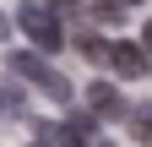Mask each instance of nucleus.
<instances>
[{
	"label": "nucleus",
	"instance_id": "nucleus-1",
	"mask_svg": "<svg viewBox=\"0 0 152 147\" xmlns=\"http://www.w3.org/2000/svg\"><path fill=\"white\" fill-rule=\"evenodd\" d=\"M6 71H16V76L33 82V87H44L54 104H71V82L49 65V54H44V49H11V54H6Z\"/></svg>",
	"mask_w": 152,
	"mask_h": 147
},
{
	"label": "nucleus",
	"instance_id": "nucleus-2",
	"mask_svg": "<svg viewBox=\"0 0 152 147\" xmlns=\"http://www.w3.org/2000/svg\"><path fill=\"white\" fill-rule=\"evenodd\" d=\"M16 27L33 38V49H44V54H54L65 44V27H60V16H54L49 6H38V0H22L16 6Z\"/></svg>",
	"mask_w": 152,
	"mask_h": 147
},
{
	"label": "nucleus",
	"instance_id": "nucleus-3",
	"mask_svg": "<svg viewBox=\"0 0 152 147\" xmlns=\"http://www.w3.org/2000/svg\"><path fill=\"white\" fill-rule=\"evenodd\" d=\"M109 71L125 76V82H141V76H152V54L141 44H130V38H114L109 44Z\"/></svg>",
	"mask_w": 152,
	"mask_h": 147
},
{
	"label": "nucleus",
	"instance_id": "nucleus-4",
	"mask_svg": "<svg viewBox=\"0 0 152 147\" xmlns=\"http://www.w3.org/2000/svg\"><path fill=\"white\" fill-rule=\"evenodd\" d=\"M87 109H98V120H125V115H130V104L120 98L114 82H92V87H87Z\"/></svg>",
	"mask_w": 152,
	"mask_h": 147
},
{
	"label": "nucleus",
	"instance_id": "nucleus-5",
	"mask_svg": "<svg viewBox=\"0 0 152 147\" xmlns=\"http://www.w3.org/2000/svg\"><path fill=\"white\" fill-rule=\"evenodd\" d=\"M125 125H130V136H136L141 147H152V109H130Z\"/></svg>",
	"mask_w": 152,
	"mask_h": 147
},
{
	"label": "nucleus",
	"instance_id": "nucleus-6",
	"mask_svg": "<svg viewBox=\"0 0 152 147\" xmlns=\"http://www.w3.org/2000/svg\"><path fill=\"white\" fill-rule=\"evenodd\" d=\"M76 49H82L87 60H98V65H109V44L98 38V33H76Z\"/></svg>",
	"mask_w": 152,
	"mask_h": 147
},
{
	"label": "nucleus",
	"instance_id": "nucleus-7",
	"mask_svg": "<svg viewBox=\"0 0 152 147\" xmlns=\"http://www.w3.org/2000/svg\"><path fill=\"white\" fill-rule=\"evenodd\" d=\"M22 104H27V98H22V87L6 76V82H0V115H22Z\"/></svg>",
	"mask_w": 152,
	"mask_h": 147
},
{
	"label": "nucleus",
	"instance_id": "nucleus-8",
	"mask_svg": "<svg viewBox=\"0 0 152 147\" xmlns=\"http://www.w3.org/2000/svg\"><path fill=\"white\" fill-rule=\"evenodd\" d=\"M87 16H98V22H114V27H120V0H92Z\"/></svg>",
	"mask_w": 152,
	"mask_h": 147
},
{
	"label": "nucleus",
	"instance_id": "nucleus-9",
	"mask_svg": "<svg viewBox=\"0 0 152 147\" xmlns=\"http://www.w3.org/2000/svg\"><path fill=\"white\" fill-rule=\"evenodd\" d=\"M49 11L54 16H71V11H82V0H49Z\"/></svg>",
	"mask_w": 152,
	"mask_h": 147
},
{
	"label": "nucleus",
	"instance_id": "nucleus-10",
	"mask_svg": "<svg viewBox=\"0 0 152 147\" xmlns=\"http://www.w3.org/2000/svg\"><path fill=\"white\" fill-rule=\"evenodd\" d=\"M141 49H147V54H152V22H147V33H141Z\"/></svg>",
	"mask_w": 152,
	"mask_h": 147
},
{
	"label": "nucleus",
	"instance_id": "nucleus-11",
	"mask_svg": "<svg viewBox=\"0 0 152 147\" xmlns=\"http://www.w3.org/2000/svg\"><path fill=\"white\" fill-rule=\"evenodd\" d=\"M11 27H16V22H6V11H0V38H6V33H11Z\"/></svg>",
	"mask_w": 152,
	"mask_h": 147
},
{
	"label": "nucleus",
	"instance_id": "nucleus-12",
	"mask_svg": "<svg viewBox=\"0 0 152 147\" xmlns=\"http://www.w3.org/2000/svg\"><path fill=\"white\" fill-rule=\"evenodd\" d=\"M120 6H141V0H120Z\"/></svg>",
	"mask_w": 152,
	"mask_h": 147
}]
</instances>
